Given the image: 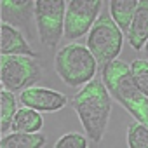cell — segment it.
<instances>
[{
	"instance_id": "1",
	"label": "cell",
	"mask_w": 148,
	"mask_h": 148,
	"mask_svg": "<svg viewBox=\"0 0 148 148\" xmlns=\"http://www.w3.org/2000/svg\"><path fill=\"white\" fill-rule=\"evenodd\" d=\"M71 105L84 125L87 139L99 143L106 131L112 112V96L105 87L103 80L94 79L86 84L73 96Z\"/></svg>"
},
{
	"instance_id": "2",
	"label": "cell",
	"mask_w": 148,
	"mask_h": 148,
	"mask_svg": "<svg viewBox=\"0 0 148 148\" xmlns=\"http://www.w3.org/2000/svg\"><path fill=\"white\" fill-rule=\"evenodd\" d=\"M101 80L108 89L110 96L115 98L136 119V122L148 127V98L134 84L129 64L115 59L113 63L103 66Z\"/></svg>"
},
{
	"instance_id": "3",
	"label": "cell",
	"mask_w": 148,
	"mask_h": 148,
	"mask_svg": "<svg viewBox=\"0 0 148 148\" xmlns=\"http://www.w3.org/2000/svg\"><path fill=\"white\" fill-rule=\"evenodd\" d=\"M54 66L59 79L70 86H86L91 80H94V75L98 71V61L87 49V45L82 44H68L61 47L56 52Z\"/></svg>"
},
{
	"instance_id": "4",
	"label": "cell",
	"mask_w": 148,
	"mask_h": 148,
	"mask_svg": "<svg viewBox=\"0 0 148 148\" xmlns=\"http://www.w3.org/2000/svg\"><path fill=\"white\" fill-rule=\"evenodd\" d=\"M124 45V33L115 25L110 14H99L87 35V49L98 61V64L106 66L117 59Z\"/></svg>"
},
{
	"instance_id": "5",
	"label": "cell",
	"mask_w": 148,
	"mask_h": 148,
	"mask_svg": "<svg viewBox=\"0 0 148 148\" xmlns=\"http://www.w3.org/2000/svg\"><path fill=\"white\" fill-rule=\"evenodd\" d=\"M42 77V68L30 56H0V86L9 92H23Z\"/></svg>"
},
{
	"instance_id": "6",
	"label": "cell",
	"mask_w": 148,
	"mask_h": 148,
	"mask_svg": "<svg viewBox=\"0 0 148 148\" xmlns=\"http://www.w3.org/2000/svg\"><path fill=\"white\" fill-rule=\"evenodd\" d=\"M64 0H35L33 16L40 42L47 47H56L64 33Z\"/></svg>"
},
{
	"instance_id": "7",
	"label": "cell",
	"mask_w": 148,
	"mask_h": 148,
	"mask_svg": "<svg viewBox=\"0 0 148 148\" xmlns=\"http://www.w3.org/2000/svg\"><path fill=\"white\" fill-rule=\"evenodd\" d=\"M101 5V0H70L64 14V38L75 40L89 33L99 18Z\"/></svg>"
},
{
	"instance_id": "8",
	"label": "cell",
	"mask_w": 148,
	"mask_h": 148,
	"mask_svg": "<svg viewBox=\"0 0 148 148\" xmlns=\"http://www.w3.org/2000/svg\"><path fill=\"white\" fill-rule=\"evenodd\" d=\"M19 101L23 106L32 108L35 112H58L66 105V96L54 91V89H47V87H40V86H33L28 87L21 92Z\"/></svg>"
},
{
	"instance_id": "9",
	"label": "cell",
	"mask_w": 148,
	"mask_h": 148,
	"mask_svg": "<svg viewBox=\"0 0 148 148\" xmlns=\"http://www.w3.org/2000/svg\"><path fill=\"white\" fill-rule=\"evenodd\" d=\"M0 56H30L37 52L30 47L25 35L7 21H0Z\"/></svg>"
},
{
	"instance_id": "10",
	"label": "cell",
	"mask_w": 148,
	"mask_h": 148,
	"mask_svg": "<svg viewBox=\"0 0 148 148\" xmlns=\"http://www.w3.org/2000/svg\"><path fill=\"white\" fill-rule=\"evenodd\" d=\"M127 40L132 49L141 51L148 42V0H139L132 23L127 32Z\"/></svg>"
},
{
	"instance_id": "11",
	"label": "cell",
	"mask_w": 148,
	"mask_h": 148,
	"mask_svg": "<svg viewBox=\"0 0 148 148\" xmlns=\"http://www.w3.org/2000/svg\"><path fill=\"white\" fill-rule=\"evenodd\" d=\"M42 127H44L42 115L26 106H23L16 112L12 125H11L12 132H25V134H37V132H40Z\"/></svg>"
},
{
	"instance_id": "12",
	"label": "cell",
	"mask_w": 148,
	"mask_h": 148,
	"mask_svg": "<svg viewBox=\"0 0 148 148\" xmlns=\"http://www.w3.org/2000/svg\"><path fill=\"white\" fill-rule=\"evenodd\" d=\"M138 4H139L138 0H112L110 2V16L115 21V25L120 28V32L125 35L132 23Z\"/></svg>"
},
{
	"instance_id": "13",
	"label": "cell",
	"mask_w": 148,
	"mask_h": 148,
	"mask_svg": "<svg viewBox=\"0 0 148 148\" xmlns=\"http://www.w3.org/2000/svg\"><path fill=\"white\" fill-rule=\"evenodd\" d=\"M45 145V136L42 132L25 134V132H11L0 138V148H42Z\"/></svg>"
},
{
	"instance_id": "14",
	"label": "cell",
	"mask_w": 148,
	"mask_h": 148,
	"mask_svg": "<svg viewBox=\"0 0 148 148\" xmlns=\"http://www.w3.org/2000/svg\"><path fill=\"white\" fill-rule=\"evenodd\" d=\"M16 96L14 92L0 89V132H5L11 129L14 115H16Z\"/></svg>"
},
{
	"instance_id": "15",
	"label": "cell",
	"mask_w": 148,
	"mask_h": 148,
	"mask_svg": "<svg viewBox=\"0 0 148 148\" xmlns=\"http://www.w3.org/2000/svg\"><path fill=\"white\" fill-rule=\"evenodd\" d=\"M131 68V77L134 80V84L138 86V89L148 98V59H134L132 64H129Z\"/></svg>"
},
{
	"instance_id": "16",
	"label": "cell",
	"mask_w": 148,
	"mask_h": 148,
	"mask_svg": "<svg viewBox=\"0 0 148 148\" xmlns=\"http://www.w3.org/2000/svg\"><path fill=\"white\" fill-rule=\"evenodd\" d=\"M127 146L129 148H148V127L134 122L127 127Z\"/></svg>"
},
{
	"instance_id": "17",
	"label": "cell",
	"mask_w": 148,
	"mask_h": 148,
	"mask_svg": "<svg viewBox=\"0 0 148 148\" xmlns=\"http://www.w3.org/2000/svg\"><path fill=\"white\" fill-rule=\"evenodd\" d=\"M54 148H87V136L80 132H66L56 141Z\"/></svg>"
},
{
	"instance_id": "18",
	"label": "cell",
	"mask_w": 148,
	"mask_h": 148,
	"mask_svg": "<svg viewBox=\"0 0 148 148\" xmlns=\"http://www.w3.org/2000/svg\"><path fill=\"white\" fill-rule=\"evenodd\" d=\"M143 51H145V56H146V59H148V42H146V45L143 47Z\"/></svg>"
}]
</instances>
